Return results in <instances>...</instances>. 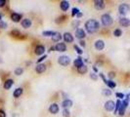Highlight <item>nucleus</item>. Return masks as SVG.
<instances>
[{
	"label": "nucleus",
	"instance_id": "2",
	"mask_svg": "<svg viewBox=\"0 0 130 117\" xmlns=\"http://www.w3.org/2000/svg\"><path fill=\"white\" fill-rule=\"evenodd\" d=\"M101 22H102L103 25H105V26H110V25L113 24L114 20H113V18H112L111 15H109V14H104V15H102V17H101Z\"/></svg>",
	"mask_w": 130,
	"mask_h": 117
},
{
	"label": "nucleus",
	"instance_id": "36",
	"mask_svg": "<svg viewBox=\"0 0 130 117\" xmlns=\"http://www.w3.org/2000/svg\"><path fill=\"white\" fill-rule=\"evenodd\" d=\"M115 96H116V98H118V100H120V99H123V98H124V95H123L122 93H116V94H115Z\"/></svg>",
	"mask_w": 130,
	"mask_h": 117
},
{
	"label": "nucleus",
	"instance_id": "39",
	"mask_svg": "<svg viewBox=\"0 0 130 117\" xmlns=\"http://www.w3.org/2000/svg\"><path fill=\"white\" fill-rule=\"evenodd\" d=\"M12 35H14V36H18V35H20V31L19 30H17V29H14V30H12Z\"/></svg>",
	"mask_w": 130,
	"mask_h": 117
},
{
	"label": "nucleus",
	"instance_id": "18",
	"mask_svg": "<svg viewBox=\"0 0 130 117\" xmlns=\"http://www.w3.org/2000/svg\"><path fill=\"white\" fill-rule=\"evenodd\" d=\"M21 19H22V15H21V14L13 13V14L11 15V20H12L13 22H15V23H19Z\"/></svg>",
	"mask_w": 130,
	"mask_h": 117
},
{
	"label": "nucleus",
	"instance_id": "22",
	"mask_svg": "<svg viewBox=\"0 0 130 117\" xmlns=\"http://www.w3.org/2000/svg\"><path fill=\"white\" fill-rule=\"evenodd\" d=\"M23 92H24L23 88H17L16 90L14 91V93H13L14 98H19V97H21L22 94H23Z\"/></svg>",
	"mask_w": 130,
	"mask_h": 117
},
{
	"label": "nucleus",
	"instance_id": "38",
	"mask_svg": "<svg viewBox=\"0 0 130 117\" xmlns=\"http://www.w3.org/2000/svg\"><path fill=\"white\" fill-rule=\"evenodd\" d=\"M90 78H91V79H93V80H97L98 76L95 74V73H93V72H92V73L90 74Z\"/></svg>",
	"mask_w": 130,
	"mask_h": 117
},
{
	"label": "nucleus",
	"instance_id": "9",
	"mask_svg": "<svg viewBox=\"0 0 130 117\" xmlns=\"http://www.w3.org/2000/svg\"><path fill=\"white\" fill-rule=\"evenodd\" d=\"M46 69H47V67H46L44 64H38L37 67H35V71H36L37 73H39V74L45 72Z\"/></svg>",
	"mask_w": 130,
	"mask_h": 117
},
{
	"label": "nucleus",
	"instance_id": "21",
	"mask_svg": "<svg viewBox=\"0 0 130 117\" xmlns=\"http://www.w3.org/2000/svg\"><path fill=\"white\" fill-rule=\"evenodd\" d=\"M13 83H14V81H13L12 79H7V80L4 82V89L9 90V89L13 86Z\"/></svg>",
	"mask_w": 130,
	"mask_h": 117
},
{
	"label": "nucleus",
	"instance_id": "10",
	"mask_svg": "<svg viewBox=\"0 0 130 117\" xmlns=\"http://www.w3.org/2000/svg\"><path fill=\"white\" fill-rule=\"evenodd\" d=\"M49 111L50 113L52 114H57L59 112V105L57 103H52L50 106H49Z\"/></svg>",
	"mask_w": 130,
	"mask_h": 117
},
{
	"label": "nucleus",
	"instance_id": "14",
	"mask_svg": "<svg viewBox=\"0 0 130 117\" xmlns=\"http://www.w3.org/2000/svg\"><path fill=\"white\" fill-rule=\"evenodd\" d=\"M119 24L123 27H127L130 25V20L127 19V18H121L119 20Z\"/></svg>",
	"mask_w": 130,
	"mask_h": 117
},
{
	"label": "nucleus",
	"instance_id": "6",
	"mask_svg": "<svg viewBox=\"0 0 130 117\" xmlns=\"http://www.w3.org/2000/svg\"><path fill=\"white\" fill-rule=\"evenodd\" d=\"M115 107V102L113 100H107L105 102V109L107 111H113Z\"/></svg>",
	"mask_w": 130,
	"mask_h": 117
},
{
	"label": "nucleus",
	"instance_id": "44",
	"mask_svg": "<svg viewBox=\"0 0 130 117\" xmlns=\"http://www.w3.org/2000/svg\"><path fill=\"white\" fill-rule=\"evenodd\" d=\"M79 44H80V46H81V47H85V46H86V43H85V41H84V40H80Z\"/></svg>",
	"mask_w": 130,
	"mask_h": 117
},
{
	"label": "nucleus",
	"instance_id": "8",
	"mask_svg": "<svg viewBox=\"0 0 130 117\" xmlns=\"http://www.w3.org/2000/svg\"><path fill=\"white\" fill-rule=\"evenodd\" d=\"M55 50L57 51V52H60V53H62V52H65L66 51V45H65V43H57V45L55 46Z\"/></svg>",
	"mask_w": 130,
	"mask_h": 117
},
{
	"label": "nucleus",
	"instance_id": "11",
	"mask_svg": "<svg viewBox=\"0 0 130 117\" xmlns=\"http://www.w3.org/2000/svg\"><path fill=\"white\" fill-rule=\"evenodd\" d=\"M85 36H86V35H85V31H84L82 28H77V29L75 30V37H76V38L82 40Z\"/></svg>",
	"mask_w": 130,
	"mask_h": 117
},
{
	"label": "nucleus",
	"instance_id": "4",
	"mask_svg": "<svg viewBox=\"0 0 130 117\" xmlns=\"http://www.w3.org/2000/svg\"><path fill=\"white\" fill-rule=\"evenodd\" d=\"M129 11H130V6L128 4H126V3H122L118 7V12L121 15H126Z\"/></svg>",
	"mask_w": 130,
	"mask_h": 117
},
{
	"label": "nucleus",
	"instance_id": "32",
	"mask_svg": "<svg viewBox=\"0 0 130 117\" xmlns=\"http://www.w3.org/2000/svg\"><path fill=\"white\" fill-rule=\"evenodd\" d=\"M74 50H75V52H76L77 54H79V55H81L82 53H83V51H82L77 45H74Z\"/></svg>",
	"mask_w": 130,
	"mask_h": 117
},
{
	"label": "nucleus",
	"instance_id": "3",
	"mask_svg": "<svg viewBox=\"0 0 130 117\" xmlns=\"http://www.w3.org/2000/svg\"><path fill=\"white\" fill-rule=\"evenodd\" d=\"M58 63H59V65L62 66V67H67V66L70 64V59H69V57H67V56H61V57H59V59H58Z\"/></svg>",
	"mask_w": 130,
	"mask_h": 117
},
{
	"label": "nucleus",
	"instance_id": "7",
	"mask_svg": "<svg viewBox=\"0 0 130 117\" xmlns=\"http://www.w3.org/2000/svg\"><path fill=\"white\" fill-rule=\"evenodd\" d=\"M105 2L103 1V0H95L94 1V7H95V9H97L99 11H101V10H103L104 8H105Z\"/></svg>",
	"mask_w": 130,
	"mask_h": 117
},
{
	"label": "nucleus",
	"instance_id": "47",
	"mask_svg": "<svg viewBox=\"0 0 130 117\" xmlns=\"http://www.w3.org/2000/svg\"><path fill=\"white\" fill-rule=\"evenodd\" d=\"M1 18H2V16H1V15H0V20H1Z\"/></svg>",
	"mask_w": 130,
	"mask_h": 117
},
{
	"label": "nucleus",
	"instance_id": "28",
	"mask_svg": "<svg viewBox=\"0 0 130 117\" xmlns=\"http://www.w3.org/2000/svg\"><path fill=\"white\" fill-rule=\"evenodd\" d=\"M62 115L64 117H69L70 116V111H69L67 108H65V109L62 111Z\"/></svg>",
	"mask_w": 130,
	"mask_h": 117
},
{
	"label": "nucleus",
	"instance_id": "34",
	"mask_svg": "<svg viewBox=\"0 0 130 117\" xmlns=\"http://www.w3.org/2000/svg\"><path fill=\"white\" fill-rule=\"evenodd\" d=\"M71 12H72V13H71V15H72V16H76V15H77V13H79V10H78L77 8H73Z\"/></svg>",
	"mask_w": 130,
	"mask_h": 117
},
{
	"label": "nucleus",
	"instance_id": "29",
	"mask_svg": "<svg viewBox=\"0 0 130 117\" xmlns=\"http://www.w3.org/2000/svg\"><path fill=\"white\" fill-rule=\"evenodd\" d=\"M23 72H24V69L22 68V67H17L16 69H15V74L16 75H22L23 74Z\"/></svg>",
	"mask_w": 130,
	"mask_h": 117
},
{
	"label": "nucleus",
	"instance_id": "40",
	"mask_svg": "<svg viewBox=\"0 0 130 117\" xmlns=\"http://www.w3.org/2000/svg\"><path fill=\"white\" fill-rule=\"evenodd\" d=\"M100 77H101V78L103 79V81L105 82V84H107V83H108V80L106 79V77H105V75H104L103 73H101V74H100Z\"/></svg>",
	"mask_w": 130,
	"mask_h": 117
},
{
	"label": "nucleus",
	"instance_id": "13",
	"mask_svg": "<svg viewBox=\"0 0 130 117\" xmlns=\"http://www.w3.org/2000/svg\"><path fill=\"white\" fill-rule=\"evenodd\" d=\"M63 38H64L65 42H66V43H71L73 41V36L69 32H65L64 35H63Z\"/></svg>",
	"mask_w": 130,
	"mask_h": 117
},
{
	"label": "nucleus",
	"instance_id": "23",
	"mask_svg": "<svg viewBox=\"0 0 130 117\" xmlns=\"http://www.w3.org/2000/svg\"><path fill=\"white\" fill-rule=\"evenodd\" d=\"M73 64H74V67H76V68H79L80 67L83 66V62H82V59L80 57H78L74 62H73Z\"/></svg>",
	"mask_w": 130,
	"mask_h": 117
},
{
	"label": "nucleus",
	"instance_id": "46",
	"mask_svg": "<svg viewBox=\"0 0 130 117\" xmlns=\"http://www.w3.org/2000/svg\"><path fill=\"white\" fill-rule=\"evenodd\" d=\"M93 69H94V71H96V72L98 71V69H97V67H93Z\"/></svg>",
	"mask_w": 130,
	"mask_h": 117
},
{
	"label": "nucleus",
	"instance_id": "27",
	"mask_svg": "<svg viewBox=\"0 0 130 117\" xmlns=\"http://www.w3.org/2000/svg\"><path fill=\"white\" fill-rule=\"evenodd\" d=\"M114 35L115 36V37H120V36L122 35V30H121V29H119V28H116V29H114Z\"/></svg>",
	"mask_w": 130,
	"mask_h": 117
},
{
	"label": "nucleus",
	"instance_id": "45",
	"mask_svg": "<svg viewBox=\"0 0 130 117\" xmlns=\"http://www.w3.org/2000/svg\"><path fill=\"white\" fill-rule=\"evenodd\" d=\"M76 17H77V18H81L82 17V13H80V12H79V13H77Z\"/></svg>",
	"mask_w": 130,
	"mask_h": 117
},
{
	"label": "nucleus",
	"instance_id": "17",
	"mask_svg": "<svg viewBox=\"0 0 130 117\" xmlns=\"http://www.w3.org/2000/svg\"><path fill=\"white\" fill-rule=\"evenodd\" d=\"M60 7H61V9H62V11H67L68 10V8H69V3L67 2V1H62L61 3H60Z\"/></svg>",
	"mask_w": 130,
	"mask_h": 117
},
{
	"label": "nucleus",
	"instance_id": "16",
	"mask_svg": "<svg viewBox=\"0 0 130 117\" xmlns=\"http://www.w3.org/2000/svg\"><path fill=\"white\" fill-rule=\"evenodd\" d=\"M44 52H45V47H44V46H42V45L36 46V48H35V54H36V55H38V56L43 55Z\"/></svg>",
	"mask_w": 130,
	"mask_h": 117
},
{
	"label": "nucleus",
	"instance_id": "41",
	"mask_svg": "<svg viewBox=\"0 0 130 117\" xmlns=\"http://www.w3.org/2000/svg\"><path fill=\"white\" fill-rule=\"evenodd\" d=\"M0 117H6V113L3 109H0Z\"/></svg>",
	"mask_w": 130,
	"mask_h": 117
},
{
	"label": "nucleus",
	"instance_id": "1",
	"mask_svg": "<svg viewBox=\"0 0 130 117\" xmlns=\"http://www.w3.org/2000/svg\"><path fill=\"white\" fill-rule=\"evenodd\" d=\"M99 28H100V23H98L96 20L91 19V20H88L85 23V29H86V31L88 33H95Z\"/></svg>",
	"mask_w": 130,
	"mask_h": 117
},
{
	"label": "nucleus",
	"instance_id": "5",
	"mask_svg": "<svg viewBox=\"0 0 130 117\" xmlns=\"http://www.w3.org/2000/svg\"><path fill=\"white\" fill-rule=\"evenodd\" d=\"M127 106H128V100H124L123 101H121V105H120V107H119L117 113H118L120 116H123L124 113H125V110H126Z\"/></svg>",
	"mask_w": 130,
	"mask_h": 117
},
{
	"label": "nucleus",
	"instance_id": "30",
	"mask_svg": "<svg viewBox=\"0 0 130 117\" xmlns=\"http://www.w3.org/2000/svg\"><path fill=\"white\" fill-rule=\"evenodd\" d=\"M102 93H103V95H104V96H107V97H109V96H111V95H112V91H111V90H109V89H104Z\"/></svg>",
	"mask_w": 130,
	"mask_h": 117
},
{
	"label": "nucleus",
	"instance_id": "26",
	"mask_svg": "<svg viewBox=\"0 0 130 117\" xmlns=\"http://www.w3.org/2000/svg\"><path fill=\"white\" fill-rule=\"evenodd\" d=\"M109 88H111V89H114V88H115V86H116V84H115V82H114L113 80H108V83L106 84Z\"/></svg>",
	"mask_w": 130,
	"mask_h": 117
},
{
	"label": "nucleus",
	"instance_id": "42",
	"mask_svg": "<svg viewBox=\"0 0 130 117\" xmlns=\"http://www.w3.org/2000/svg\"><path fill=\"white\" fill-rule=\"evenodd\" d=\"M79 23H80L79 21H74V23H73V24H72L73 27H77V26L79 25Z\"/></svg>",
	"mask_w": 130,
	"mask_h": 117
},
{
	"label": "nucleus",
	"instance_id": "48",
	"mask_svg": "<svg viewBox=\"0 0 130 117\" xmlns=\"http://www.w3.org/2000/svg\"><path fill=\"white\" fill-rule=\"evenodd\" d=\"M129 96H130V93H129Z\"/></svg>",
	"mask_w": 130,
	"mask_h": 117
},
{
	"label": "nucleus",
	"instance_id": "35",
	"mask_svg": "<svg viewBox=\"0 0 130 117\" xmlns=\"http://www.w3.org/2000/svg\"><path fill=\"white\" fill-rule=\"evenodd\" d=\"M46 58H47V56H46V55H44V56H42L41 58H39V59L37 60V64H40V63H41V62H43V61H44V60H45Z\"/></svg>",
	"mask_w": 130,
	"mask_h": 117
},
{
	"label": "nucleus",
	"instance_id": "24",
	"mask_svg": "<svg viewBox=\"0 0 130 117\" xmlns=\"http://www.w3.org/2000/svg\"><path fill=\"white\" fill-rule=\"evenodd\" d=\"M87 70H88V67H86L85 65H83V66L80 67L79 68H77V71H78L80 74H85V73L87 72Z\"/></svg>",
	"mask_w": 130,
	"mask_h": 117
},
{
	"label": "nucleus",
	"instance_id": "19",
	"mask_svg": "<svg viewBox=\"0 0 130 117\" xmlns=\"http://www.w3.org/2000/svg\"><path fill=\"white\" fill-rule=\"evenodd\" d=\"M61 39H62V34L60 32H55L54 35L52 36V41L53 42H60Z\"/></svg>",
	"mask_w": 130,
	"mask_h": 117
},
{
	"label": "nucleus",
	"instance_id": "33",
	"mask_svg": "<svg viewBox=\"0 0 130 117\" xmlns=\"http://www.w3.org/2000/svg\"><path fill=\"white\" fill-rule=\"evenodd\" d=\"M7 26H8V24H7L5 22L0 21V27H1V28H7Z\"/></svg>",
	"mask_w": 130,
	"mask_h": 117
},
{
	"label": "nucleus",
	"instance_id": "37",
	"mask_svg": "<svg viewBox=\"0 0 130 117\" xmlns=\"http://www.w3.org/2000/svg\"><path fill=\"white\" fill-rule=\"evenodd\" d=\"M108 76H109V78H111V79H113V78H114V76H115V73H114V71H111V72H109V74H108Z\"/></svg>",
	"mask_w": 130,
	"mask_h": 117
},
{
	"label": "nucleus",
	"instance_id": "15",
	"mask_svg": "<svg viewBox=\"0 0 130 117\" xmlns=\"http://www.w3.org/2000/svg\"><path fill=\"white\" fill-rule=\"evenodd\" d=\"M95 48L98 51H102L105 48V42L103 40H97L95 42Z\"/></svg>",
	"mask_w": 130,
	"mask_h": 117
},
{
	"label": "nucleus",
	"instance_id": "43",
	"mask_svg": "<svg viewBox=\"0 0 130 117\" xmlns=\"http://www.w3.org/2000/svg\"><path fill=\"white\" fill-rule=\"evenodd\" d=\"M5 4H6V1H5V0H0V8H1V7H4Z\"/></svg>",
	"mask_w": 130,
	"mask_h": 117
},
{
	"label": "nucleus",
	"instance_id": "12",
	"mask_svg": "<svg viewBox=\"0 0 130 117\" xmlns=\"http://www.w3.org/2000/svg\"><path fill=\"white\" fill-rule=\"evenodd\" d=\"M21 24H22V26L25 27V28H30V27L32 26V21H31L30 19H24V20L22 21Z\"/></svg>",
	"mask_w": 130,
	"mask_h": 117
},
{
	"label": "nucleus",
	"instance_id": "31",
	"mask_svg": "<svg viewBox=\"0 0 130 117\" xmlns=\"http://www.w3.org/2000/svg\"><path fill=\"white\" fill-rule=\"evenodd\" d=\"M54 33H55V32H53V31H51V30H46V31H43V32H42V35L47 37V36H53Z\"/></svg>",
	"mask_w": 130,
	"mask_h": 117
},
{
	"label": "nucleus",
	"instance_id": "20",
	"mask_svg": "<svg viewBox=\"0 0 130 117\" xmlns=\"http://www.w3.org/2000/svg\"><path fill=\"white\" fill-rule=\"evenodd\" d=\"M71 105H72V100H69V99H66V100H63V102H62V106H63L64 108L70 107Z\"/></svg>",
	"mask_w": 130,
	"mask_h": 117
},
{
	"label": "nucleus",
	"instance_id": "25",
	"mask_svg": "<svg viewBox=\"0 0 130 117\" xmlns=\"http://www.w3.org/2000/svg\"><path fill=\"white\" fill-rule=\"evenodd\" d=\"M120 105H121V101H120V100H117L116 103H115V107H114V114H116L118 112V109H119Z\"/></svg>",
	"mask_w": 130,
	"mask_h": 117
}]
</instances>
